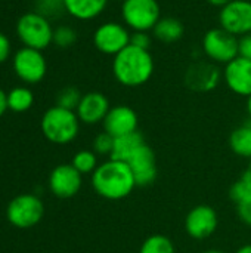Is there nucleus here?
<instances>
[{
    "mask_svg": "<svg viewBox=\"0 0 251 253\" xmlns=\"http://www.w3.org/2000/svg\"><path fill=\"white\" fill-rule=\"evenodd\" d=\"M247 113H249V117H250L251 122V96L247 98Z\"/></svg>",
    "mask_w": 251,
    "mask_h": 253,
    "instance_id": "e433bc0d",
    "label": "nucleus"
},
{
    "mask_svg": "<svg viewBox=\"0 0 251 253\" xmlns=\"http://www.w3.org/2000/svg\"><path fill=\"white\" fill-rule=\"evenodd\" d=\"M235 253H251V243H247V245H243L241 248L237 249Z\"/></svg>",
    "mask_w": 251,
    "mask_h": 253,
    "instance_id": "c9c22d12",
    "label": "nucleus"
},
{
    "mask_svg": "<svg viewBox=\"0 0 251 253\" xmlns=\"http://www.w3.org/2000/svg\"><path fill=\"white\" fill-rule=\"evenodd\" d=\"M151 34L158 42L169 44V43L179 42L183 37L185 27H183V24L178 18L164 16V18H160V21L157 22V25L152 28Z\"/></svg>",
    "mask_w": 251,
    "mask_h": 253,
    "instance_id": "aec40b11",
    "label": "nucleus"
},
{
    "mask_svg": "<svg viewBox=\"0 0 251 253\" xmlns=\"http://www.w3.org/2000/svg\"><path fill=\"white\" fill-rule=\"evenodd\" d=\"M90 182L99 197L111 202L129 197L136 188V182L129 165L112 159H108L96 168V170L92 173Z\"/></svg>",
    "mask_w": 251,
    "mask_h": 253,
    "instance_id": "f257e3e1",
    "label": "nucleus"
},
{
    "mask_svg": "<svg viewBox=\"0 0 251 253\" xmlns=\"http://www.w3.org/2000/svg\"><path fill=\"white\" fill-rule=\"evenodd\" d=\"M212 6H216V7H223L225 4H228L229 1L232 0H207Z\"/></svg>",
    "mask_w": 251,
    "mask_h": 253,
    "instance_id": "f704fd0d",
    "label": "nucleus"
},
{
    "mask_svg": "<svg viewBox=\"0 0 251 253\" xmlns=\"http://www.w3.org/2000/svg\"><path fill=\"white\" fill-rule=\"evenodd\" d=\"M44 216V205L34 194H19L6 208V218L10 225L19 230L36 227Z\"/></svg>",
    "mask_w": 251,
    "mask_h": 253,
    "instance_id": "423d86ee",
    "label": "nucleus"
},
{
    "mask_svg": "<svg viewBox=\"0 0 251 253\" xmlns=\"http://www.w3.org/2000/svg\"><path fill=\"white\" fill-rule=\"evenodd\" d=\"M240 37L228 33L222 27L210 28L201 40V47L209 61L215 64L226 65L237 56H240L238 50Z\"/></svg>",
    "mask_w": 251,
    "mask_h": 253,
    "instance_id": "0eeeda50",
    "label": "nucleus"
},
{
    "mask_svg": "<svg viewBox=\"0 0 251 253\" xmlns=\"http://www.w3.org/2000/svg\"><path fill=\"white\" fill-rule=\"evenodd\" d=\"M138 125H139V117L136 111L129 105L111 107L107 117L102 122L104 130L114 138L136 132Z\"/></svg>",
    "mask_w": 251,
    "mask_h": 253,
    "instance_id": "dca6fc26",
    "label": "nucleus"
},
{
    "mask_svg": "<svg viewBox=\"0 0 251 253\" xmlns=\"http://www.w3.org/2000/svg\"><path fill=\"white\" fill-rule=\"evenodd\" d=\"M222 80L226 87L238 95L249 98L251 96V61L243 56H237L225 65L222 70Z\"/></svg>",
    "mask_w": 251,
    "mask_h": 253,
    "instance_id": "4468645a",
    "label": "nucleus"
},
{
    "mask_svg": "<svg viewBox=\"0 0 251 253\" xmlns=\"http://www.w3.org/2000/svg\"><path fill=\"white\" fill-rule=\"evenodd\" d=\"M219 225L217 212L209 205L192 208L185 218V231L194 240H204L213 236Z\"/></svg>",
    "mask_w": 251,
    "mask_h": 253,
    "instance_id": "9b49d317",
    "label": "nucleus"
},
{
    "mask_svg": "<svg viewBox=\"0 0 251 253\" xmlns=\"http://www.w3.org/2000/svg\"><path fill=\"white\" fill-rule=\"evenodd\" d=\"M250 169H251V159H250Z\"/></svg>",
    "mask_w": 251,
    "mask_h": 253,
    "instance_id": "58836bf2",
    "label": "nucleus"
},
{
    "mask_svg": "<svg viewBox=\"0 0 251 253\" xmlns=\"http://www.w3.org/2000/svg\"><path fill=\"white\" fill-rule=\"evenodd\" d=\"M83 185V175L70 163L58 165L49 175V190L58 199H71L78 194Z\"/></svg>",
    "mask_w": 251,
    "mask_h": 253,
    "instance_id": "f8f14e48",
    "label": "nucleus"
},
{
    "mask_svg": "<svg viewBox=\"0 0 251 253\" xmlns=\"http://www.w3.org/2000/svg\"><path fill=\"white\" fill-rule=\"evenodd\" d=\"M155 71V61L149 50L129 44L112 58V76L126 87H139L149 82Z\"/></svg>",
    "mask_w": 251,
    "mask_h": 253,
    "instance_id": "f03ea898",
    "label": "nucleus"
},
{
    "mask_svg": "<svg viewBox=\"0 0 251 253\" xmlns=\"http://www.w3.org/2000/svg\"><path fill=\"white\" fill-rule=\"evenodd\" d=\"M145 144H146L145 138L139 130L114 138V148H112L109 159L127 163L132 159V156Z\"/></svg>",
    "mask_w": 251,
    "mask_h": 253,
    "instance_id": "6ab92c4d",
    "label": "nucleus"
},
{
    "mask_svg": "<svg viewBox=\"0 0 251 253\" xmlns=\"http://www.w3.org/2000/svg\"><path fill=\"white\" fill-rule=\"evenodd\" d=\"M65 12L78 21H92L104 13L109 0H62Z\"/></svg>",
    "mask_w": 251,
    "mask_h": 253,
    "instance_id": "a211bd4d",
    "label": "nucleus"
},
{
    "mask_svg": "<svg viewBox=\"0 0 251 253\" xmlns=\"http://www.w3.org/2000/svg\"><path fill=\"white\" fill-rule=\"evenodd\" d=\"M121 1H123V0H121Z\"/></svg>",
    "mask_w": 251,
    "mask_h": 253,
    "instance_id": "ea45409f",
    "label": "nucleus"
},
{
    "mask_svg": "<svg viewBox=\"0 0 251 253\" xmlns=\"http://www.w3.org/2000/svg\"><path fill=\"white\" fill-rule=\"evenodd\" d=\"M139 253H176V248L167 236L152 234L143 240Z\"/></svg>",
    "mask_w": 251,
    "mask_h": 253,
    "instance_id": "5701e85b",
    "label": "nucleus"
},
{
    "mask_svg": "<svg viewBox=\"0 0 251 253\" xmlns=\"http://www.w3.org/2000/svg\"><path fill=\"white\" fill-rule=\"evenodd\" d=\"M13 73L25 84L40 83L47 73V62L41 50L31 47H21L12 58Z\"/></svg>",
    "mask_w": 251,
    "mask_h": 253,
    "instance_id": "6e6552de",
    "label": "nucleus"
},
{
    "mask_svg": "<svg viewBox=\"0 0 251 253\" xmlns=\"http://www.w3.org/2000/svg\"><path fill=\"white\" fill-rule=\"evenodd\" d=\"M109 108H111V104H109L108 96L104 95L102 92L93 90V92L83 93L75 113L81 123L93 126V125L104 122Z\"/></svg>",
    "mask_w": 251,
    "mask_h": 253,
    "instance_id": "f3484780",
    "label": "nucleus"
},
{
    "mask_svg": "<svg viewBox=\"0 0 251 253\" xmlns=\"http://www.w3.org/2000/svg\"><path fill=\"white\" fill-rule=\"evenodd\" d=\"M229 197L231 200L238 205L241 202H246L251 199V169L249 168L243 175L241 178L232 184L231 190H229Z\"/></svg>",
    "mask_w": 251,
    "mask_h": 253,
    "instance_id": "393cba45",
    "label": "nucleus"
},
{
    "mask_svg": "<svg viewBox=\"0 0 251 253\" xmlns=\"http://www.w3.org/2000/svg\"><path fill=\"white\" fill-rule=\"evenodd\" d=\"M80 123L75 111L53 105L44 111L40 127L47 141L56 145H67L78 136Z\"/></svg>",
    "mask_w": 251,
    "mask_h": 253,
    "instance_id": "7ed1b4c3",
    "label": "nucleus"
},
{
    "mask_svg": "<svg viewBox=\"0 0 251 253\" xmlns=\"http://www.w3.org/2000/svg\"><path fill=\"white\" fill-rule=\"evenodd\" d=\"M10 50H12V46H10L9 37L0 31V64L7 61V58L10 56Z\"/></svg>",
    "mask_w": 251,
    "mask_h": 253,
    "instance_id": "473e14b6",
    "label": "nucleus"
},
{
    "mask_svg": "<svg viewBox=\"0 0 251 253\" xmlns=\"http://www.w3.org/2000/svg\"><path fill=\"white\" fill-rule=\"evenodd\" d=\"M219 27L237 37L251 33L250 0H232L220 7Z\"/></svg>",
    "mask_w": 251,
    "mask_h": 253,
    "instance_id": "9d476101",
    "label": "nucleus"
},
{
    "mask_svg": "<svg viewBox=\"0 0 251 253\" xmlns=\"http://www.w3.org/2000/svg\"><path fill=\"white\" fill-rule=\"evenodd\" d=\"M77 42V31L70 25H59L53 30V44L59 49H68Z\"/></svg>",
    "mask_w": 251,
    "mask_h": 253,
    "instance_id": "bb28decb",
    "label": "nucleus"
},
{
    "mask_svg": "<svg viewBox=\"0 0 251 253\" xmlns=\"http://www.w3.org/2000/svg\"><path fill=\"white\" fill-rule=\"evenodd\" d=\"M114 148V136H111L109 133H107L105 130L98 133L92 142V150L98 154V156H111Z\"/></svg>",
    "mask_w": 251,
    "mask_h": 253,
    "instance_id": "c85d7f7f",
    "label": "nucleus"
},
{
    "mask_svg": "<svg viewBox=\"0 0 251 253\" xmlns=\"http://www.w3.org/2000/svg\"><path fill=\"white\" fill-rule=\"evenodd\" d=\"M36 12H38L40 15H43L44 18L50 21L65 13V6L62 0H37Z\"/></svg>",
    "mask_w": 251,
    "mask_h": 253,
    "instance_id": "cd10ccee",
    "label": "nucleus"
},
{
    "mask_svg": "<svg viewBox=\"0 0 251 253\" xmlns=\"http://www.w3.org/2000/svg\"><path fill=\"white\" fill-rule=\"evenodd\" d=\"M161 18V7L157 0H123L121 19L130 31H148Z\"/></svg>",
    "mask_w": 251,
    "mask_h": 253,
    "instance_id": "39448f33",
    "label": "nucleus"
},
{
    "mask_svg": "<svg viewBox=\"0 0 251 253\" xmlns=\"http://www.w3.org/2000/svg\"><path fill=\"white\" fill-rule=\"evenodd\" d=\"M7 93L0 87V117L7 111Z\"/></svg>",
    "mask_w": 251,
    "mask_h": 253,
    "instance_id": "72a5a7b5",
    "label": "nucleus"
},
{
    "mask_svg": "<svg viewBox=\"0 0 251 253\" xmlns=\"http://www.w3.org/2000/svg\"><path fill=\"white\" fill-rule=\"evenodd\" d=\"M237 213L243 224H246L247 227H251V199L237 205Z\"/></svg>",
    "mask_w": 251,
    "mask_h": 253,
    "instance_id": "7c9ffc66",
    "label": "nucleus"
},
{
    "mask_svg": "<svg viewBox=\"0 0 251 253\" xmlns=\"http://www.w3.org/2000/svg\"><path fill=\"white\" fill-rule=\"evenodd\" d=\"M203 253H226V252H223V251H220V249H209V251H204Z\"/></svg>",
    "mask_w": 251,
    "mask_h": 253,
    "instance_id": "4c0bfd02",
    "label": "nucleus"
},
{
    "mask_svg": "<svg viewBox=\"0 0 251 253\" xmlns=\"http://www.w3.org/2000/svg\"><path fill=\"white\" fill-rule=\"evenodd\" d=\"M229 147L234 154L243 159H251V122L238 126L229 136Z\"/></svg>",
    "mask_w": 251,
    "mask_h": 253,
    "instance_id": "412c9836",
    "label": "nucleus"
},
{
    "mask_svg": "<svg viewBox=\"0 0 251 253\" xmlns=\"http://www.w3.org/2000/svg\"><path fill=\"white\" fill-rule=\"evenodd\" d=\"M53 27L38 12H27L16 21V36L25 47L44 50L53 42Z\"/></svg>",
    "mask_w": 251,
    "mask_h": 253,
    "instance_id": "20e7f679",
    "label": "nucleus"
},
{
    "mask_svg": "<svg viewBox=\"0 0 251 253\" xmlns=\"http://www.w3.org/2000/svg\"><path fill=\"white\" fill-rule=\"evenodd\" d=\"M222 82V70L212 61H197L185 73V83L194 92H210Z\"/></svg>",
    "mask_w": 251,
    "mask_h": 253,
    "instance_id": "ddd939ff",
    "label": "nucleus"
},
{
    "mask_svg": "<svg viewBox=\"0 0 251 253\" xmlns=\"http://www.w3.org/2000/svg\"><path fill=\"white\" fill-rule=\"evenodd\" d=\"M81 96L83 93L74 87V86H67L64 89H61L58 92V96H56V105L62 107V108H67V110H71V111H75L80 101H81Z\"/></svg>",
    "mask_w": 251,
    "mask_h": 253,
    "instance_id": "a878e982",
    "label": "nucleus"
},
{
    "mask_svg": "<svg viewBox=\"0 0 251 253\" xmlns=\"http://www.w3.org/2000/svg\"><path fill=\"white\" fill-rule=\"evenodd\" d=\"M136 187H149L157 179V159L154 150L145 144L142 145L127 162Z\"/></svg>",
    "mask_w": 251,
    "mask_h": 253,
    "instance_id": "2eb2a0df",
    "label": "nucleus"
},
{
    "mask_svg": "<svg viewBox=\"0 0 251 253\" xmlns=\"http://www.w3.org/2000/svg\"><path fill=\"white\" fill-rule=\"evenodd\" d=\"M132 31L118 21H107L93 33V46L104 55L115 56L130 44Z\"/></svg>",
    "mask_w": 251,
    "mask_h": 253,
    "instance_id": "1a4fd4ad",
    "label": "nucleus"
},
{
    "mask_svg": "<svg viewBox=\"0 0 251 253\" xmlns=\"http://www.w3.org/2000/svg\"><path fill=\"white\" fill-rule=\"evenodd\" d=\"M152 36L148 31H132V37H130V44L149 50L151 44H152Z\"/></svg>",
    "mask_w": 251,
    "mask_h": 253,
    "instance_id": "c756f323",
    "label": "nucleus"
},
{
    "mask_svg": "<svg viewBox=\"0 0 251 253\" xmlns=\"http://www.w3.org/2000/svg\"><path fill=\"white\" fill-rule=\"evenodd\" d=\"M71 165L81 175H92L96 170V168L99 166L98 154L93 150H80L78 153L74 154Z\"/></svg>",
    "mask_w": 251,
    "mask_h": 253,
    "instance_id": "b1692460",
    "label": "nucleus"
},
{
    "mask_svg": "<svg viewBox=\"0 0 251 253\" xmlns=\"http://www.w3.org/2000/svg\"><path fill=\"white\" fill-rule=\"evenodd\" d=\"M34 104V93L27 86H16L7 92V108L13 113H25Z\"/></svg>",
    "mask_w": 251,
    "mask_h": 253,
    "instance_id": "4be33fe9",
    "label": "nucleus"
},
{
    "mask_svg": "<svg viewBox=\"0 0 251 253\" xmlns=\"http://www.w3.org/2000/svg\"><path fill=\"white\" fill-rule=\"evenodd\" d=\"M238 50H240V56L247 58L251 61V33L241 36L238 40Z\"/></svg>",
    "mask_w": 251,
    "mask_h": 253,
    "instance_id": "2f4dec72",
    "label": "nucleus"
}]
</instances>
